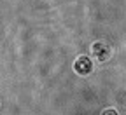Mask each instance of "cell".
Here are the masks:
<instances>
[{"mask_svg": "<svg viewBox=\"0 0 126 115\" xmlns=\"http://www.w3.org/2000/svg\"><path fill=\"white\" fill-rule=\"evenodd\" d=\"M91 54L96 58L98 61H107L109 58H110V54H112V49H110V45L109 44H105V42H94L93 45H91Z\"/></svg>", "mask_w": 126, "mask_h": 115, "instance_id": "1", "label": "cell"}, {"mask_svg": "<svg viewBox=\"0 0 126 115\" xmlns=\"http://www.w3.org/2000/svg\"><path fill=\"white\" fill-rule=\"evenodd\" d=\"M74 72L77 73V75H89L91 72H93V63H91V59L88 58V56H79L77 59H75V63H74Z\"/></svg>", "mask_w": 126, "mask_h": 115, "instance_id": "2", "label": "cell"}, {"mask_svg": "<svg viewBox=\"0 0 126 115\" xmlns=\"http://www.w3.org/2000/svg\"><path fill=\"white\" fill-rule=\"evenodd\" d=\"M102 115H119V113H117L114 108H107V110H103V112H102Z\"/></svg>", "mask_w": 126, "mask_h": 115, "instance_id": "3", "label": "cell"}]
</instances>
